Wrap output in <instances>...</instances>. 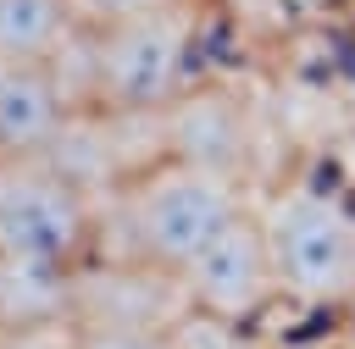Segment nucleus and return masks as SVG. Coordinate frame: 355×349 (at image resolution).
Returning <instances> with one entry per match:
<instances>
[{"mask_svg":"<svg viewBox=\"0 0 355 349\" xmlns=\"http://www.w3.org/2000/svg\"><path fill=\"white\" fill-rule=\"evenodd\" d=\"M244 177L155 150L105 194V233L122 238V260L178 277L239 211H250Z\"/></svg>","mask_w":355,"mask_h":349,"instance_id":"nucleus-1","label":"nucleus"},{"mask_svg":"<svg viewBox=\"0 0 355 349\" xmlns=\"http://www.w3.org/2000/svg\"><path fill=\"white\" fill-rule=\"evenodd\" d=\"M200 17L189 0H150L89 28V105L122 122L166 116L194 78Z\"/></svg>","mask_w":355,"mask_h":349,"instance_id":"nucleus-2","label":"nucleus"},{"mask_svg":"<svg viewBox=\"0 0 355 349\" xmlns=\"http://www.w3.org/2000/svg\"><path fill=\"white\" fill-rule=\"evenodd\" d=\"M105 255V199L55 161H0V266L83 277Z\"/></svg>","mask_w":355,"mask_h":349,"instance_id":"nucleus-3","label":"nucleus"},{"mask_svg":"<svg viewBox=\"0 0 355 349\" xmlns=\"http://www.w3.org/2000/svg\"><path fill=\"white\" fill-rule=\"evenodd\" d=\"M277 294L294 305H344L355 294V211L316 183H283L261 205Z\"/></svg>","mask_w":355,"mask_h":349,"instance_id":"nucleus-4","label":"nucleus"},{"mask_svg":"<svg viewBox=\"0 0 355 349\" xmlns=\"http://www.w3.org/2000/svg\"><path fill=\"white\" fill-rule=\"evenodd\" d=\"M178 294L189 310L211 316V321H250L261 316L277 294V266H272V249H266V227H261V211H239L183 271H178Z\"/></svg>","mask_w":355,"mask_h":349,"instance_id":"nucleus-5","label":"nucleus"},{"mask_svg":"<svg viewBox=\"0 0 355 349\" xmlns=\"http://www.w3.org/2000/svg\"><path fill=\"white\" fill-rule=\"evenodd\" d=\"M78 111L55 61H0V161H44Z\"/></svg>","mask_w":355,"mask_h":349,"instance_id":"nucleus-6","label":"nucleus"},{"mask_svg":"<svg viewBox=\"0 0 355 349\" xmlns=\"http://www.w3.org/2000/svg\"><path fill=\"white\" fill-rule=\"evenodd\" d=\"M83 28L78 0H0V61H55Z\"/></svg>","mask_w":355,"mask_h":349,"instance_id":"nucleus-7","label":"nucleus"},{"mask_svg":"<svg viewBox=\"0 0 355 349\" xmlns=\"http://www.w3.org/2000/svg\"><path fill=\"white\" fill-rule=\"evenodd\" d=\"M72 349H172V327L155 321H72Z\"/></svg>","mask_w":355,"mask_h":349,"instance_id":"nucleus-8","label":"nucleus"},{"mask_svg":"<svg viewBox=\"0 0 355 349\" xmlns=\"http://www.w3.org/2000/svg\"><path fill=\"white\" fill-rule=\"evenodd\" d=\"M0 349H72V316L67 321H33V327H6Z\"/></svg>","mask_w":355,"mask_h":349,"instance_id":"nucleus-9","label":"nucleus"},{"mask_svg":"<svg viewBox=\"0 0 355 349\" xmlns=\"http://www.w3.org/2000/svg\"><path fill=\"white\" fill-rule=\"evenodd\" d=\"M0 343H6V316H0Z\"/></svg>","mask_w":355,"mask_h":349,"instance_id":"nucleus-10","label":"nucleus"}]
</instances>
